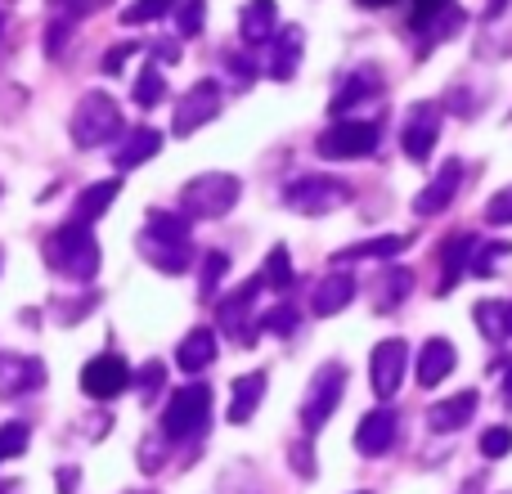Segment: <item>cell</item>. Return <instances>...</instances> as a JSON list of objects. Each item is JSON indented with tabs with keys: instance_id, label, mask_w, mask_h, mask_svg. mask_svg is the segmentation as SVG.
<instances>
[{
	"instance_id": "60d3db41",
	"label": "cell",
	"mask_w": 512,
	"mask_h": 494,
	"mask_svg": "<svg viewBox=\"0 0 512 494\" xmlns=\"http://www.w3.org/2000/svg\"><path fill=\"white\" fill-rule=\"evenodd\" d=\"M256 328H265V333H292V328H297V306H279V310H270V315H265Z\"/></svg>"
},
{
	"instance_id": "11a10c76",
	"label": "cell",
	"mask_w": 512,
	"mask_h": 494,
	"mask_svg": "<svg viewBox=\"0 0 512 494\" xmlns=\"http://www.w3.org/2000/svg\"><path fill=\"white\" fill-rule=\"evenodd\" d=\"M508 328H512V301H508Z\"/></svg>"
},
{
	"instance_id": "d590c367",
	"label": "cell",
	"mask_w": 512,
	"mask_h": 494,
	"mask_svg": "<svg viewBox=\"0 0 512 494\" xmlns=\"http://www.w3.org/2000/svg\"><path fill=\"white\" fill-rule=\"evenodd\" d=\"M27 441H32V432H27V423H5V427H0V463L18 459V454L27 450Z\"/></svg>"
},
{
	"instance_id": "4316f807",
	"label": "cell",
	"mask_w": 512,
	"mask_h": 494,
	"mask_svg": "<svg viewBox=\"0 0 512 494\" xmlns=\"http://www.w3.org/2000/svg\"><path fill=\"white\" fill-rule=\"evenodd\" d=\"M117 194H122V180H99V185H90L86 194L77 198V207H72V221H81V225L99 221V216L113 207Z\"/></svg>"
},
{
	"instance_id": "ffe728a7",
	"label": "cell",
	"mask_w": 512,
	"mask_h": 494,
	"mask_svg": "<svg viewBox=\"0 0 512 494\" xmlns=\"http://www.w3.org/2000/svg\"><path fill=\"white\" fill-rule=\"evenodd\" d=\"M279 32V5L274 0H248L239 14V36L248 45H265L270 36Z\"/></svg>"
},
{
	"instance_id": "681fc988",
	"label": "cell",
	"mask_w": 512,
	"mask_h": 494,
	"mask_svg": "<svg viewBox=\"0 0 512 494\" xmlns=\"http://www.w3.org/2000/svg\"><path fill=\"white\" fill-rule=\"evenodd\" d=\"M495 369L504 373V396H499V400H504V409H512V364H508V360H499Z\"/></svg>"
},
{
	"instance_id": "ee69618b",
	"label": "cell",
	"mask_w": 512,
	"mask_h": 494,
	"mask_svg": "<svg viewBox=\"0 0 512 494\" xmlns=\"http://www.w3.org/2000/svg\"><path fill=\"white\" fill-rule=\"evenodd\" d=\"M135 50H140V45H113V50H108V54H104V63H99V68H104V72H108V77H113V72H122V63H126V59H131V54H135Z\"/></svg>"
},
{
	"instance_id": "ba28073f",
	"label": "cell",
	"mask_w": 512,
	"mask_h": 494,
	"mask_svg": "<svg viewBox=\"0 0 512 494\" xmlns=\"http://www.w3.org/2000/svg\"><path fill=\"white\" fill-rule=\"evenodd\" d=\"M405 369H409V346L400 342V337H387V342L373 346V355H369V382H373V391H378L382 400H391L400 391V382H405Z\"/></svg>"
},
{
	"instance_id": "ab89813d",
	"label": "cell",
	"mask_w": 512,
	"mask_h": 494,
	"mask_svg": "<svg viewBox=\"0 0 512 494\" xmlns=\"http://www.w3.org/2000/svg\"><path fill=\"white\" fill-rule=\"evenodd\" d=\"M486 221L490 225H512V185L499 189V194L486 203Z\"/></svg>"
},
{
	"instance_id": "f907efd6",
	"label": "cell",
	"mask_w": 512,
	"mask_h": 494,
	"mask_svg": "<svg viewBox=\"0 0 512 494\" xmlns=\"http://www.w3.org/2000/svg\"><path fill=\"white\" fill-rule=\"evenodd\" d=\"M108 0H72V18H81V14H95V9H104Z\"/></svg>"
},
{
	"instance_id": "74e56055",
	"label": "cell",
	"mask_w": 512,
	"mask_h": 494,
	"mask_svg": "<svg viewBox=\"0 0 512 494\" xmlns=\"http://www.w3.org/2000/svg\"><path fill=\"white\" fill-rule=\"evenodd\" d=\"M180 36H198L203 32V18H207V0H180Z\"/></svg>"
},
{
	"instance_id": "30bf717a",
	"label": "cell",
	"mask_w": 512,
	"mask_h": 494,
	"mask_svg": "<svg viewBox=\"0 0 512 494\" xmlns=\"http://www.w3.org/2000/svg\"><path fill=\"white\" fill-rule=\"evenodd\" d=\"M131 387V369H126L122 355H95V360L81 369V391L90 400H113Z\"/></svg>"
},
{
	"instance_id": "7402d4cb",
	"label": "cell",
	"mask_w": 512,
	"mask_h": 494,
	"mask_svg": "<svg viewBox=\"0 0 512 494\" xmlns=\"http://www.w3.org/2000/svg\"><path fill=\"white\" fill-rule=\"evenodd\" d=\"M477 234H454L450 243L441 247V292H450L454 283L463 279V270L472 265V252H477Z\"/></svg>"
},
{
	"instance_id": "8fae6325",
	"label": "cell",
	"mask_w": 512,
	"mask_h": 494,
	"mask_svg": "<svg viewBox=\"0 0 512 494\" xmlns=\"http://www.w3.org/2000/svg\"><path fill=\"white\" fill-rule=\"evenodd\" d=\"M265 288V279L261 274H252L248 283H239V288L230 292V297L221 301V328L230 337H239L243 346H252L256 342V324H248V315H252V306H256V292Z\"/></svg>"
},
{
	"instance_id": "7dc6e473",
	"label": "cell",
	"mask_w": 512,
	"mask_h": 494,
	"mask_svg": "<svg viewBox=\"0 0 512 494\" xmlns=\"http://www.w3.org/2000/svg\"><path fill=\"white\" fill-rule=\"evenodd\" d=\"M77 481H81L77 468H63L59 472V494H77Z\"/></svg>"
},
{
	"instance_id": "8d00e7d4",
	"label": "cell",
	"mask_w": 512,
	"mask_h": 494,
	"mask_svg": "<svg viewBox=\"0 0 512 494\" xmlns=\"http://www.w3.org/2000/svg\"><path fill=\"white\" fill-rule=\"evenodd\" d=\"M225 270H230V256L225 252H207L203 256V301L216 297V283L225 279Z\"/></svg>"
},
{
	"instance_id": "836d02e7",
	"label": "cell",
	"mask_w": 512,
	"mask_h": 494,
	"mask_svg": "<svg viewBox=\"0 0 512 494\" xmlns=\"http://www.w3.org/2000/svg\"><path fill=\"white\" fill-rule=\"evenodd\" d=\"M171 9H176V0H135V5H126L122 23L140 27V23H158V18H167Z\"/></svg>"
},
{
	"instance_id": "3957f363",
	"label": "cell",
	"mask_w": 512,
	"mask_h": 494,
	"mask_svg": "<svg viewBox=\"0 0 512 494\" xmlns=\"http://www.w3.org/2000/svg\"><path fill=\"white\" fill-rule=\"evenodd\" d=\"M68 131H72V144H77V149H99V144H108L113 135H122V108L113 104V95L90 90V95L72 108Z\"/></svg>"
},
{
	"instance_id": "7bdbcfd3",
	"label": "cell",
	"mask_w": 512,
	"mask_h": 494,
	"mask_svg": "<svg viewBox=\"0 0 512 494\" xmlns=\"http://www.w3.org/2000/svg\"><path fill=\"white\" fill-rule=\"evenodd\" d=\"M162 382H167V369H162L158 360H149V364L140 369V396H144V400H153V391H158Z\"/></svg>"
},
{
	"instance_id": "d6986e66",
	"label": "cell",
	"mask_w": 512,
	"mask_h": 494,
	"mask_svg": "<svg viewBox=\"0 0 512 494\" xmlns=\"http://www.w3.org/2000/svg\"><path fill=\"white\" fill-rule=\"evenodd\" d=\"M459 180H463V167L450 158V162H445L441 176H436L432 185H427L423 194L414 198V212H418V216H436V212H445V207L454 203V194H459Z\"/></svg>"
},
{
	"instance_id": "9a60e30c",
	"label": "cell",
	"mask_w": 512,
	"mask_h": 494,
	"mask_svg": "<svg viewBox=\"0 0 512 494\" xmlns=\"http://www.w3.org/2000/svg\"><path fill=\"white\" fill-rule=\"evenodd\" d=\"M301 50H306V36H301V27H279V32L270 36L265 72H270L274 81H288L292 72H297V63H301Z\"/></svg>"
},
{
	"instance_id": "6da1fadb",
	"label": "cell",
	"mask_w": 512,
	"mask_h": 494,
	"mask_svg": "<svg viewBox=\"0 0 512 494\" xmlns=\"http://www.w3.org/2000/svg\"><path fill=\"white\" fill-rule=\"evenodd\" d=\"M45 256H50V265H54V270H63L68 279L90 283L99 274V243H95V234H90L81 221L54 230V239L45 243Z\"/></svg>"
},
{
	"instance_id": "83f0119b",
	"label": "cell",
	"mask_w": 512,
	"mask_h": 494,
	"mask_svg": "<svg viewBox=\"0 0 512 494\" xmlns=\"http://www.w3.org/2000/svg\"><path fill=\"white\" fill-rule=\"evenodd\" d=\"M472 319H477L481 337H490V342H508V337H512V328H508V301H499V297L477 301V306H472Z\"/></svg>"
},
{
	"instance_id": "44dd1931",
	"label": "cell",
	"mask_w": 512,
	"mask_h": 494,
	"mask_svg": "<svg viewBox=\"0 0 512 494\" xmlns=\"http://www.w3.org/2000/svg\"><path fill=\"white\" fill-rule=\"evenodd\" d=\"M459 364V351H454V342H445V337H432V342L418 351V382L423 387H436V382L445 378V373Z\"/></svg>"
},
{
	"instance_id": "7a4b0ae2",
	"label": "cell",
	"mask_w": 512,
	"mask_h": 494,
	"mask_svg": "<svg viewBox=\"0 0 512 494\" xmlns=\"http://www.w3.org/2000/svg\"><path fill=\"white\" fill-rule=\"evenodd\" d=\"M239 194H243L239 176H230V171H207V176H194L185 185L180 212H185L189 221H216V216H225L239 203Z\"/></svg>"
},
{
	"instance_id": "e0dca14e",
	"label": "cell",
	"mask_w": 512,
	"mask_h": 494,
	"mask_svg": "<svg viewBox=\"0 0 512 494\" xmlns=\"http://www.w3.org/2000/svg\"><path fill=\"white\" fill-rule=\"evenodd\" d=\"M140 252L149 256V265H158L162 274H185L189 270V239H162V234L140 230Z\"/></svg>"
},
{
	"instance_id": "b9f144b4",
	"label": "cell",
	"mask_w": 512,
	"mask_h": 494,
	"mask_svg": "<svg viewBox=\"0 0 512 494\" xmlns=\"http://www.w3.org/2000/svg\"><path fill=\"white\" fill-rule=\"evenodd\" d=\"M409 5H414V14H409V27H414V32H423V27L432 23V18L441 14L445 5H450V0H409Z\"/></svg>"
},
{
	"instance_id": "52a82bcc",
	"label": "cell",
	"mask_w": 512,
	"mask_h": 494,
	"mask_svg": "<svg viewBox=\"0 0 512 494\" xmlns=\"http://www.w3.org/2000/svg\"><path fill=\"white\" fill-rule=\"evenodd\" d=\"M342 391H346V369H342V364H324V369L315 373V382H310L306 400H301V427H306L310 436H315L319 427L333 418Z\"/></svg>"
},
{
	"instance_id": "bcb514c9",
	"label": "cell",
	"mask_w": 512,
	"mask_h": 494,
	"mask_svg": "<svg viewBox=\"0 0 512 494\" xmlns=\"http://www.w3.org/2000/svg\"><path fill=\"white\" fill-rule=\"evenodd\" d=\"M225 68H234L243 81H252V77H256V63H248L243 54H225Z\"/></svg>"
},
{
	"instance_id": "f35d334b",
	"label": "cell",
	"mask_w": 512,
	"mask_h": 494,
	"mask_svg": "<svg viewBox=\"0 0 512 494\" xmlns=\"http://www.w3.org/2000/svg\"><path fill=\"white\" fill-rule=\"evenodd\" d=\"M508 450H512L508 427H490V432H481V454H486V459H504Z\"/></svg>"
},
{
	"instance_id": "c3c4849f",
	"label": "cell",
	"mask_w": 512,
	"mask_h": 494,
	"mask_svg": "<svg viewBox=\"0 0 512 494\" xmlns=\"http://www.w3.org/2000/svg\"><path fill=\"white\" fill-rule=\"evenodd\" d=\"M153 54H158L162 63H176L180 59V45L176 41H158V45H153Z\"/></svg>"
},
{
	"instance_id": "f5cc1de1",
	"label": "cell",
	"mask_w": 512,
	"mask_h": 494,
	"mask_svg": "<svg viewBox=\"0 0 512 494\" xmlns=\"http://www.w3.org/2000/svg\"><path fill=\"white\" fill-rule=\"evenodd\" d=\"M504 5H508V0H486V18H499V14H504Z\"/></svg>"
},
{
	"instance_id": "816d5d0a",
	"label": "cell",
	"mask_w": 512,
	"mask_h": 494,
	"mask_svg": "<svg viewBox=\"0 0 512 494\" xmlns=\"http://www.w3.org/2000/svg\"><path fill=\"white\" fill-rule=\"evenodd\" d=\"M0 494H23V481H18V477H5V481H0Z\"/></svg>"
},
{
	"instance_id": "8992f818",
	"label": "cell",
	"mask_w": 512,
	"mask_h": 494,
	"mask_svg": "<svg viewBox=\"0 0 512 494\" xmlns=\"http://www.w3.org/2000/svg\"><path fill=\"white\" fill-rule=\"evenodd\" d=\"M382 140V126L378 122H333L324 135L315 140L319 158L337 162V158H369Z\"/></svg>"
},
{
	"instance_id": "1f68e13d",
	"label": "cell",
	"mask_w": 512,
	"mask_h": 494,
	"mask_svg": "<svg viewBox=\"0 0 512 494\" xmlns=\"http://www.w3.org/2000/svg\"><path fill=\"white\" fill-rule=\"evenodd\" d=\"M162 95H167V81H162V72H158V63H149V68L135 77V90H131V99L140 108H153V104H162Z\"/></svg>"
},
{
	"instance_id": "603a6c76",
	"label": "cell",
	"mask_w": 512,
	"mask_h": 494,
	"mask_svg": "<svg viewBox=\"0 0 512 494\" xmlns=\"http://www.w3.org/2000/svg\"><path fill=\"white\" fill-rule=\"evenodd\" d=\"M351 297H355V279L346 270H333L315 288V301H310V310H315V315H337V310L351 306Z\"/></svg>"
},
{
	"instance_id": "f6af8a7d",
	"label": "cell",
	"mask_w": 512,
	"mask_h": 494,
	"mask_svg": "<svg viewBox=\"0 0 512 494\" xmlns=\"http://www.w3.org/2000/svg\"><path fill=\"white\" fill-rule=\"evenodd\" d=\"M292 468L315 477V454H310V445H297V450H292Z\"/></svg>"
},
{
	"instance_id": "d6a6232c",
	"label": "cell",
	"mask_w": 512,
	"mask_h": 494,
	"mask_svg": "<svg viewBox=\"0 0 512 494\" xmlns=\"http://www.w3.org/2000/svg\"><path fill=\"white\" fill-rule=\"evenodd\" d=\"M512 256V243H477V252H472V274H481V279H490V274H499V261Z\"/></svg>"
},
{
	"instance_id": "d4e9b609",
	"label": "cell",
	"mask_w": 512,
	"mask_h": 494,
	"mask_svg": "<svg viewBox=\"0 0 512 494\" xmlns=\"http://www.w3.org/2000/svg\"><path fill=\"white\" fill-rule=\"evenodd\" d=\"M378 72H373V68H360V72H351V77H346L342 81V90H337V95H333V104H328V113H333V117H342V113H351V108L355 104H360V99H373V95H378Z\"/></svg>"
},
{
	"instance_id": "ac0fdd59",
	"label": "cell",
	"mask_w": 512,
	"mask_h": 494,
	"mask_svg": "<svg viewBox=\"0 0 512 494\" xmlns=\"http://www.w3.org/2000/svg\"><path fill=\"white\" fill-rule=\"evenodd\" d=\"M477 405H481L477 391H459V396H450V400H441V405L427 409V427H432V432H441V436L445 432H459V427L472 423Z\"/></svg>"
},
{
	"instance_id": "f546056e",
	"label": "cell",
	"mask_w": 512,
	"mask_h": 494,
	"mask_svg": "<svg viewBox=\"0 0 512 494\" xmlns=\"http://www.w3.org/2000/svg\"><path fill=\"white\" fill-rule=\"evenodd\" d=\"M409 239H400V234H382V239H364V243H351L342 247V252L333 256V265H346V261H364V256H378V261H391V256L400 252Z\"/></svg>"
},
{
	"instance_id": "6f0895ef",
	"label": "cell",
	"mask_w": 512,
	"mask_h": 494,
	"mask_svg": "<svg viewBox=\"0 0 512 494\" xmlns=\"http://www.w3.org/2000/svg\"><path fill=\"white\" fill-rule=\"evenodd\" d=\"M0 23H5V18H0Z\"/></svg>"
},
{
	"instance_id": "5b68a950",
	"label": "cell",
	"mask_w": 512,
	"mask_h": 494,
	"mask_svg": "<svg viewBox=\"0 0 512 494\" xmlns=\"http://www.w3.org/2000/svg\"><path fill=\"white\" fill-rule=\"evenodd\" d=\"M346 198H351V189L333 176H301L283 189V203L297 216H328V212H337Z\"/></svg>"
},
{
	"instance_id": "277c9868",
	"label": "cell",
	"mask_w": 512,
	"mask_h": 494,
	"mask_svg": "<svg viewBox=\"0 0 512 494\" xmlns=\"http://www.w3.org/2000/svg\"><path fill=\"white\" fill-rule=\"evenodd\" d=\"M207 418H212V391H207L203 382H189V387H180L176 396H171V405L162 409V436H167V441H194L207 427Z\"/></svg>"
},
{
	"instance_id": "484cf974",
	"label": "cell",
	"mask_w": 512,
	"mask_h": 494,
	"mask_svg": "<svg viewBox=\"0 0 512 494\" xmlns=\"http://www.w3.org/2000/svg\"><path fill=\"white\" fill-rule=\"evenodd\" d=\"M212 360H216V333L212 328H194V333L180 342V351H176V364L185 373H203Z\"/></svg>"
},
{
	"instance_id": "4dcf8cb0",
	"label": "cell",
	"mask_w": 512,
	"mask_h": 494,
	"mask_svg": "<svg viewBox=\"0 0 512 494\" xmlns=\"http://www.w3.org/2000/svg\"><path fill=\"white\" fill-rule=\"evenodd\" d=\"M261 279H265V288H274V292H288L292 288V279H297V274H292V261H288V247H274L270 256H265V270H261Z\"/></svg>"
},
{
	"instance_id": "4fadbf2b",
	"label": "cell",
	"mask_w": 512,
	"mask_h": 494,
	"mask_svg": "<svg viewBox=\"0 0 512 494\" xmlns=\"http://www.w3.org/2000/svg\"><path fill=\"white\" fill-rule=\"evenodd\" d=\"M396 414L391 409H373V414L360 418V427H355V450L369 454V459H378V454H387L391 445H396Z\"/></svg>"
},
{
	"instance_id": "9f6ffc18",
	"label": "cell",
	"mask_w": 512,
	"mask_h": 494,
	"mask_svg": "<svg viewBox=\"0 0 512 494\" xmlns=\"http://www.w3.org/2000/svg\"><path fill=\"white\" fill-rule=\"evenodd\" d=\"M54 5H63V0H54Z\"/></svg>"
},
{
	"instance_id": "2e32d148",
	"label": "cell",
	"mask_w": 512,
	"mask_h": 494,
	"mask_svg": "<svg viewBox=\"0 0 512 494\" xmlns=\"http://www.w3.org/2000/svg\"><path fill=\"white\" fill-rule=\"evenodd\" d=\"M45 364L32 355H0V396H23V391L41 387Z\"/></svg>"
},
{
	"instance_id": "7c38bea8",
	"label": "cell",
	"mask_w": 512,
	"mask_h": 494,
	"mask_svg": "<svg viewBox=\"0 0 512 494\" xmlns=\"http://www.w3.org/2000/svg\"><path fill=\"white\" fill-rule=\"evenodd\" d=\"M216 113H221V86H216V81H198L176 104V135H194L198 126H207Z\"/></svg>"
},
{
	"instance_id": "f1b7e54d",
	"label": "cell",
	"mask_w": 512,
	"mask_h": 494,
	"mask_svg": "<svg viewBox=\"0 0 512 494\" xmlns=\"http://www.w3.org/2000/svg\"><path fill=\"white\" fill-rule=\"evenodd\" d=\"M265 396V373H243L239 382H234V400H230V423H248L256 414V405H261Z\"/></svg>"
},
{
	"instance_id": "9c48e42d",
	"label": "cell",
	"mask_w": 512,
	"mask_h": 494,
	"mask_svg": "<svg viewBox=\"0 0 512 494\" xmlns=\"http://www.w3.org/2000/svg\"><path fill=\"white\" fill-rule=\"evenodd\" d=\"M436 140H441V104H414L405 117V135H400V144H405V158L409 162H427L436 149Z\"/></svg>"
},
{
	"instance_id": "db71d44e",
	"label": "cell",
	"mask_w": 512,
	"mask_h": 494,
	"mask_svg": "<svg viewBox=\"0 0 512 494\" xmlns=\"http://www.w3.org/2000/svg\"><path fill=\"white\" fill-rule=\"evenodd\" d=\"M355 5H369V9H382V5H396V0H355Z\"/></svg>"
},
{
	"instance_id": "e575fe53",
	"label": "cell",
	"mask_w": 512,
	"mask_h": 494,
	"mask_svg": "<svg viewBox=\"0 0 512 494\" xmlns=\"http://www.w3.org/2000/svg\"><path fill=\"white\" fill-rule=\"evenodd\" d=\"M149 234H162V239H189V216H176V212H149Z\"/></svg>"
},
{
	"instance_id": "cb8c5ba5",
	"label": "cell",
	"mask_w": 512,
	"mask_h": 494,
	"mask_svg": "<svg viewBox=\"0 0 512 494\" xmlns=\"http://www.w3.org/2000/svg\"><path fill=\"white\" fill-rule=\"evenodd\" d=\"M158 149H162V135L153 131V126H140V131H131L126 135V144L117 149V171H135V167H144L149 158H158Z\"/></svg>"
},
{
	"instance_id": "5bb4252c",
	"label": "cell",
	"mask_w": 512,
	"mask_h": 494,
	"mask_svg": "<svg viewBox=\"0 0 512 494\" xmlns=\"http://www.w3.org/2000/svg\"><path fill=\"white\" fill-rule=\"evenodd\" d=\"M373 310L378 315H391V310H400V301H409V292H414V274L405 270V265H382L378 274H373Z\"/></svg>"
}]
</instances>
